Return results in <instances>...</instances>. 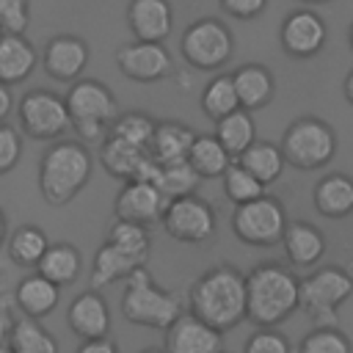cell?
<instances>
[{
	"instance_id": "obj_1",
	"label": "cell",
	"mask_w": 353,
	"mask_h": 353,
	"mask_svg": "<svg viewBox=\"0 0 353 353\" xmlns=\"http://www.w3.org/2000/svg\"><path fill=\"white\" fill-rule=\"evenodd\" d=\"M190 312L218 331H232L248 317L245 276L232 265H215L190 284Z\"/></svg>"
},
{
	"instance_id": "obj_2",
	"label": "cell",
	"mask_w": 353,
	"mask_h": 353,
	"mask_svg": "<svg viewBox=\"0 0 353 353\" xmlns=\"http://www.w3.org/2000/svg\"><path fill=\"white\" fill-rule=\"evenodd\" d=\"M248 287V320L259 328H273L301 306V281L292 270L262 262L245 276Z\"/></svg>"
},
{
	"instance_id": "obj_3",
	"label": "cell",
	"mask_w": 353,
	"mask_h": 353,
	"mask_svg": "<svg viewBox=\"0 0 353 353\" xmlns=\"http://www.w3.org/2000/svg\"><path fill=\"white\" fill-rule=\"evenodd\" d=\"M91 152L83 141H55L39 160V193L47 204H69L91 179Z\"/></svg>"
},
{
	"instance_id": "obj_4",
	"label": "cell",
	"mask_w": 353,
	"mask_h": 353,
	"mask_svg": "<svg viewBox=\"0 0 353 353\" xmlns=\"http://www.w3.org/2000/svg\"><path fill=\"white\" fill-rule=\"evenodd\" d=\"M121 312L135 325L165 331L182 314V301H179V295H174V292L163 290L160 284H154V279L149 276L146 265H141L138 270H132L124 279Z\"/></svg>"
},
{
	"instance_id": "obj_5",
	"label": "cell",
	"mask_w": 353,
	"mask_h": 353,
	"mask_svg": "<svg viewBox=\"0 0 353 353\" xmlns=\"http://www.w3.org/2000/svg\"><path fill=\"white\" fill-rule=\"evenodd\" d=\"M66 105L72 116V130L77 132L80 141H88V143L105 141L113 119L119 116V102L113 91L94 77L74 80L66 91Z\"/></svg>"
},
{
	"instance_id": "obj_6",
	"label": "cell",
	"mask_w": 353,
	"mask_h": 353,
	"mask_svg": "<svg viewBox=\"0 0 353 353\" xmlns=\"http://www.w3.org/2000/svg\"><path fill=\"white\" fill-rule=\"evenodd\" d=\"M179 52L190 69L215 72V69L226 66V61L232 58L234 36L221 19L201 17L185 28V33L179 39Z\"/></svg>"
},
{
	"instance_id": "obj_7",
	"label": "cell",
	"mask_w": 353,
	"mask_h": 353,
	"mask_svg": "<svg viewBox=\"0 0 353 353\" xmlns=\"http://www.w3.org/2000/svg\"><path fill=\"white\" fill-rule=\"evenodd\" d=\"M281 152L290 165H295L301 171H314V168H323L334 157L336 135L323 119L303 116V119H295L284 130Z\"/></svg>"
},
{
	"instance_id": "obj_8",
	"label": "cell",
	"mask_w": 353,
	"mask_h": 353,
	"mask_svg": "<svg viewBox=\"0 0 353 353\" xmlns=\"http://www.w3.org/2000/svg\"><path fill=\"white\" fill-rule=\"evenodd\" d=\"M17 121L28 138L55 141L72 127L66 97L47 88H33L17 102Z\"/></svg>"
},
{
	"instance_id": "obj_9",
	"label": "cell",
	"mask_w": 353,
	"mask_h": 353,
	"mask_svg": "<svg viewBox=\"0 0 353 353\" xmlns=\"http://www.w3.org/2000/svg\"><path fill=\"white\" fill-rule=\"evenodd\" d=\"M287 212L279 199L259 196L245 204H234L232 212V232L245 245H276L287 229Z\"/></svg>"
},
{
	"instance_id": "obj_10",
	"label": "cell",
	"mask_w": 353,
	"mask_h": 353,
	"mask_svg": "<svg viewBox=\"0 0 353 353\" xmlns=\"http://www.w3.org/2000/svg\"><path fill=\"white\" fill-rule=\"evenodd\" d=\"M353 292V279L342 268H320L301 279V309L317 325H336V306Z\"/></svg>"
},
{
	"instance_id": "obj_11",
	"label": "cell",
	"mask_w": 353,
	"mask_h": 353,
	"mask_svg": "<svg viewBox=\"0 0 353 353\" xmlns=\"http://www.w3.org/2000/svg\"><path fill=\"white\" fill-rule=\"evenodd\" d=\"M163 229L168 237L179 240V243H207L215 234V210L210 207V201H204L196 193L171 199L163 215Z\"/></svg>"
},
{
	"instance_id": "obj_12",
	"label": "cell",
	"mask_w": 353,
	"mask_h": 353,
	"mask_svg": "<svg viewBox=\"0 0 353 353\" xmlns=\"http://www.w3.org/2000/svg\"><path fill=\"white\" fill-rule=\"evenodd\" d=\"M116 66L127 80L135 83H157L174 72L171 52L163 41H130L116 50Z\"/></svg>"
},
{
	"instance_id": "obj_13",
	"label": "cell",
	"mask_w": 353,
	"mask_h": 353,
	"mask_svg": "<svg viewBox=\"0 0 353 353\" xmlns=\"http://www.w3.org/2000/svg\"><path fill=\"white\" fill-rule=\"evenodd\" d=\"M168 201L171 199L154 182L130 179V182H124V188L119 190V196L113 201V218L141 223V226H152L154 221H163Z\"/></svg>"
},
{
	"instance_id": "obj_14",
	"label": "cell",
	"mask_w": 353,
	"mask_h": 353,
	"mask_svg": "<svg viewBox=\"0 0 353 353\" xmlns=\"http://www.w3.org/2000/svg\"><path fill=\"white\" fill-rule=\"evenodd\" d=\"M88 61H91L88 41L80 39V36H72V33L52 36L44 44V52H41L44 72L52 80H58V83H74V80H80V74L88 66Z\"/></svg>"
},
{
	"instance_id": "obj_15",
	"label": "cell",
	"mask_w": 353,
	"mask_h": 353,
	"mask_svg": "<svg viewBox=\"0 0 353 353\" xmlns=\"http://www.w3.org/2000/svg\"><path fill=\"white\" fill-rule=\"evenodd\" d=\"M325 19L312 8H298L284 17L281 22V47L292 58H312L325 47Z\"/></svg>"
},
{
	"instance_id": "obj_16",
	"label": "cell",
	"mask_w": 353,
	"mask_h": 353,
	"mask_svg": "<svg viewBox=\"0 0 353 353\" xmlns=\"http://www.w3.org/2000/svg\"><path fill=\"white\" fill-rule=\"evenodd\" d=\"M165 353H223V331L212 328L201 317L179 314L165 328Z\"/></svg>"
},
{
	"instance_id": "obj_17",
	"label": "cell",
	"mask_w": 353,
	"mask_h": 353,
	"mask_svg": "<svg viewBox=\"0 0 353 353\" xmlns=\"http://www.w3.org/2000/svg\"><path fill=\"white\" fill-rule=\"evenodd\" d=\"M127 28L138 41H165L174 30V8L168 0H130Z\"/></svg>"
},
{
	"instance_id": "obj_18",
	"label": "cell",
	"mask_w": 353,
	"mask_h": 353,
	"mask_svg": "<svg viewBox=\"0 0 353 353\" xmlns=\"http://www.w3.org/2000/svg\"><path fill=\"white\" fill-rule=\"evenodd\" d=\"M66 323H69L72 334H77L80 339L108 336V331H110V309H108V301L97 290L80 292L69 303V309H66Z\"/></svg>"
},
{
	"instance_id": "obj_19",
	"label": "cell",
	"mask_w": 353,
	"mask_h": 353,
	"mask_svg": "<svg viewBox=\"0 0 353 353\" xmlns=\"http://www.w3.org/2000/svg\"><path fill=\"white\" fill-rule=\"evenodd\" d=\"M36 66H39V52L25 33L0 36V83L17 85L28 80Z\"/></svg>"
},
{
	"instance_id": "obj_20",
	"label": "cell",
	"mask_w": 353,
	"mask_h": 353,
	"mask_svg": "<svg viewBox=\"0 0 353 353\" xmlns=\"http://www.w3.org/2000/svg\"><path fill=\"white\" fill-rule=\"evenodd\" d=\"M281 245H284V254L292 265L312 268L325 254V234L306 221H290L284 229Z\"/></svg>"
},
{
	"instance_id": "obj_21",
	"label": "cell",
	"mask_w": 353,
	"mask_h": 353,
	"mask_svg": "<svg viewBox=\"0 0 353 353\" xmlns=\"http://www.w3.org/2000/svg\"><path fill=\"white\" fill-rule=\"evenodd\" d=\"M141 265H146L141 256H135V254L113 245L110 240H105L97 248L94 262H91V287H108L113 281H121L132 270H138Z\"/></svg>"
},
{
	"instance_id": "obj_22",
	"label": "cell",
	"mask_w": 353,
	"mask_h": 353,
	"mask_svg": "<svg viewBox=\"0 0 353 353\" xmlns=\"http://www.w3.org/2000/svg\"><path fill=\"white\" fill-rule=\"evenodd\" d=\"M58 301H61V287L55 281H50L47 276H41L39 270L25 276L17 284V306L22 309V314H28L33 320L52 314Z\"/></svg>"
},
{
	"instance_id": "obj_23",
	"label": "cell",
	"mask_w": 353,
	"mask_h": 353,
	"mask_svg": "<svg viewBox=\"0 0 353 353\" xmlns=\"http://www.w3.org/2000/svg\"><path fill=\"white\" fill-rule=\"evenodd\" d=\"M146 157H149V149L135 146V143H130L124 138H116V135H108L102 141V149H99V160H102L105 171L124 179V182L138 179Z\"/></svg>"
},
{
	"instance_id": "obj_24",
	"label": "cell",
	"mask_w": 353,
	"mask_h": 353,
	"mask_svg": "<svg viewBox=\"0 0 353 353\" xmlns=\"http://www.w3.org/2000/svg\"><path fill=\"white\" fill-rule=\"evenodd\" d=\"M232 77H234V88H237V97H240V108L259 110L273 99L276 83H273V74H270L268 66L243 63L240 69L232 72Z\"/></svg>"
},
{
	"instance_id": "obj_25",
	"label": "cell",
	"mask_w": 353,
	"mask_h": 353,
	"mask_svg": "<svg viewBox=\"0 0 353 353\" xmlns=\"http://www.w3.org/2000/svg\"><path fill=\"white\" fill-rule=\"evenodd\" d=\"M196 141V132L182 124V121H157L152 143H149V154L157 163H176V160H188V152Z\"/></svg>"
},
{
	"instance_id": "obj_26",
	"label": "cell",
	"mask_w": 353,
	"mask_h": 353,
	"mask_svg": "<svg viewBox=\"0 0 353 353\" xmlns=\"http://www.w3.org/2000/svg\"><path fill=\"white\" fill-rule=\"evenodd\" d=\"M314 210L325 218H345L353 212V179L347 174H328L314 185Z\"/></svg>"
},
{
	"instance_id": "obj_27",
	"label": "cell",
	"mask_w": 353,
	"mask_h": 353,
	"mask_svg": "<svg viewBox=\"0 0 353 353\" xmlns=\"http://www.w3.org/2000/svg\"><path fill=\"white\" fill-rule=\"evenodd\" d=\"M188 163L196 168V174L201 179H218L226 174V168L234 163V157L226 152V146L218 141V135H196V141L188 152Z\"/></svg>"
},
{
	"instance_id": "obj_28",
	"label": "cell",
	"mask_w": 353,
	"mask_h": 353,
	"mask_svg": "<svg viewBox=\"0 0 353 353\" xmlns=\"http://www.w3.org/2000/svg\"><path fill=\"white\" fill-rule=\"evenodd\" d=\"M215 135H218V141L226 146V152L237 160V157L256 141V124H254L251 110L237 108V110H232L229 116L218 119V121H215Z\"/></svg>"
},
{
	"instance_id": "obj_29",
	"label": "cell",
	"mask_w": 353,
	"mask_h": 353,
	"mask_svg": "<svg viewBox=\"0 0 353 353\" xmlns=\"http://www.w3.org/2000/svg\"><path fill=\"white\" fill-rule=\"evenodd\" d=\"M80 268H83V259H80V251L72 243H50L47 254L36 265V270L41 276H47L50 281H55L58 287L72 284L80 276Z\"/></svg>"
},
{
	"instance_id": "obj_30",
	"label": "cell",
	"mask_w": 353,
	"mask_h": 353,
	"mask_svg": "<svg viewBox=\"0 0 353 353\" xmlns=\"http://www.w3.org/2000/svg\"><path fill=\"white\" fill-rule=\"evenodd\" d=\"M237 163H243L259 182L270 185V182H276V179L281 176L287 157H284L281 146H276V143H270V141H254V143L237 157Z\"/></svg>"
},
{
	"instance_id": "obj_31",
	"label": "cell",
	"mask_w": 353,
	"mask_h": 353,
	"mask_svg": "<svg viewBox=\"0 0 353 353\" xmlns=\"http://www.w3.org/2000/svg\"><path fill=\"white\" fill-rule=\"evenodd\" d=\"M50 248V240L44 234V229L33 226V223H25L19 226L8 243H6V251H8V259L19 268H36L41 262V256L47 254Z\"/></svg>"
},
{
	"instance_id": "obj_32",
	"label": "cell",
	"mask_w": 353,
	"mask_h": 353,
	"mask_svg": "<svg viewBox=\"0 0 353 353\" xmlns=\"http://www.w3.org/2000/svg\"><path fill=\"white\" fill-rule=\"evenodd\" d=\"M237 108H240V97H237V88H234V77L232 74H215L204 85V91H201V110H204V116L218 121V119L229 116Z\"/></svg>"
},
{
	"instance_id": "obj_33",
	"label": "cell",
	"mask_w": 353,
	"mask_h": 353,
	"mask_svg": "<svg viewBox=\"0 0 353 353\" xmlns=\"http://www.w3.org/2000/svg\"><path fill=\"white\" fill-rule=\"evenodd\" d=\"M11 350L14 353H58V342L55 336L33 317H19L14 320V331H11Z\"/></svg>"
},
{
	"instance_id": "obj_34",
	"label": "cell",
	"mask_w": 353,
	"mask_h": 353,
	"mask_svg": "<svg viewBox=\"0 0 353 353\" xmlns=\"http://www.w3.org/2000/svg\"><path fill=\"white\" fill-rule=\"evenodd\" d=\"M201 176L196 174V168L188 160H176V163H160L154 185L168 196V199H179L188 193H196Z\"/></svg>"
},
{
	"instance_id": "obj_35",
	"label": "cell",
	"mask_w": 353,
	"mask_h": 353,
	"mask_svg": "<svg viewBox=\"0 0 353 353\" xmlns=\"http://www.w3.org/2000/svg\"><path fill=\"white\" fill-rule=\"evenodd\" d=\"M223 179V193H226V199L232 201V204H245V201H251V199H259V196H265V182H259L243 163H232L229 168H226V174L221 176Z\"/></svg>"
},
{
	"instance_id": "obj_36",
	"label": "cell",
	"mask_w": 353,
	"mask_h": 353,
	"mask_svg": "<svg viewBox=\"0 0 353 353\" xmlns=\"http://www.w3.org/2000/svg\"><path fill=\"white\" fill-rule=\"evenodd\" d=\"M154 127H157V121L152 116H146L141 110H130V113H119L113 119L108 135H116V138H124V141H130L135 146L149 149L152 135H154Z\"/></svg>"
},
{
	"instance_id": "obj_37",
	"label": "cell",
	"mask_w": 353,
	"mask_h": 353,
	"mask_svg": "<svg viewBox=\"0 0 353 353\" xmlns=\"http://www.w3.org/2000/svg\"><path fill=\"white\" fill-rule=\"evenodd\" d=\"M105 240H110L113 245H119V248H124V251H130V254L141 256L143 262L149 259L152 240H149L146 226H141V223H130V221H113V226L108 229V237H105Z\"/></svg>"
},
{
	"instance_id": "obj_38",
	"label": "cell",
	"mask_w": 353,
	"mask_h": 353,
	"mask_svg": "<svg viewBox=\"0 0 353 353\" xmlns=\"http://www.w3.org/2000/svg\"><path fill=\"white\" fill-rule=\"evenodd\" d=\"M295 353H353V345L336 325H317L301 339Z\"/></svg>"
},
{
	"instance_id": "obj_39",
	"label": "cell",
	"mask_w": 353,
	"mask_h": 353,
	"mask_svg": "<svg viewBox=\"0 0 353 353\" xmlns=\"http://www.w3.org/2000/svg\"><path fill=\"white\" fill-rule=\"evenodd\" d=\"M243 353H292V347L284 334H279L273 328H259L248 336Z\"/></svg>"
},
{
	"instance_id": "obj_40",
	"label": "cell",
	"mask_w": 353,
	"mask_h": 353,
	"mask_svg": "<svg viewBox=\"0 0 353 353\" xmlns=\"http://www.w3.org/2000/svg\"><path fill=\"white\" fill-rule=\"evenodd\" d=\"M30 19V0H0V28L6 33H25Z\"/></svg>"
},
{
	"instance_id": "obj_41",
	"label": "cell",
	"mask_w": 353,
	"mask_h": 353,
	"mask_svg": "<svg viewBox=\"0 0 353 353\" xmlns=\"http://www.w3.org/2000/svg\"><path fill=\"white\" fill-rule=\"evenodd\" d=\"M22 154V138L11 124H0V176H6L8 171H14V165L19 163Z\"/></svg>"
},
{
	"instance_id": "obj_42",
	"label": "cell",
	"mask_w": 353,
	"mask_h": 353,
	"mask_svg": "<svg viewBox=\"0 0 353 353\" xmlns=\"http://www.w3.org/2000/svg\"><path fill=\"white\" fill-rule=\"evenodd\" d=\"M221 8L234 19H254L265 11L268 0H218Z\"/></svg>"
},
{
	"instance_id": "obj_43",
	"label": "cell",
	"mask_w": 353,
	"mask_h": 353,
	"mask_svg": "<svg viewBox=\"0 0 353 353\" xmlns=\"http://www.w3.org/2000/svg\"><path fill=\"white\" fill-rule=\"evenodd\" d=\"M74 353H119V347L110 336H99V339H83Z\"/></svg>"
},
{
	"instance_id": "obj_44",
	"label": "cell",
	"mask_w": 353,
	"mask_h": 353,
	"mask_svg": "<svg viewBox=\"0 0 353 353\" xmlns=\"http://www.w3.org/2000/svg\"><path fill=\"white\" fill-rule=\"evenodd\" d=\"M11 110H14V97H11V85H6V83H0V124L11 116Z\"/></svg>"
},
{
	"instance_id": "obj_45",
	"label": "cell",
	"mask_w": 353,
	"mask_h": 353,
	"mask_svg": "<svg viewBox=\"0 0 353 353\" xmlns=\"http://www.w3.org/2000/svg\"><path fill=\"white\" fill-rule=\"evenodd\" d=\"M11 331H14V317L6 309H0V347H8Z\"/></svg>"
},
{
	"instance_id": "obj_46",
	"label": "cell",
	"mask_w": 353,
	"mask_h": 353,
	"mask_svg": "<svg viewBox=\"0 0 353 353\" xmlns=\"http://www.w3.org/2000/svg\"><path fill=\"white\" fill-rule=\"evenodd\" d=\"M342 91H345V99L353 105V72L345 77V85H342Z\"/></svg>"
},
{
	"instance_id": "obj_47",
	"label": "cell",
	"mask_w": 353,
	"mask_h": 353,
	"mask_svg": "<svg viewBox=\"0 0 353 353\" xmlns=\"http://www.w3.org/2000/svg\"><path fill=\"white\" fill-rule=\"evenodd\" d=\"M6 243V212L0 210V245Z\"/></svg>"
},
{
	"instance_id": "obj_48",
	"label": "cell",
	"mask_w": 353,
	"mask_h": 353,
	"mask_svg": "<svg viewBox=\"0 0 353 353\" xmlns=\"http://www.w3.org/2000/svg\"><path fill=\"white\" fill-rule=\"evenodd\" d=\"M301 3H306V6H320V3H331V0H301Z\"/></svg>"
},
{
	"instance_id": "obj_49",
	"label": "cell",
	"mask_w": 353,
	"mask_h": 353,
	"mask_svg": "<svg viewBox=\"0 0 353 353\" xmlns=\"http://www.w3.org/2000/svg\"><path fill=\"white\" fill-rule=\"evenodd\" d=\"M141 353H165V350H157V347H146V350H141Z\"/></svg>"
},
{
	"instance_id": "obj_50",
	"label": "cell",
	"mask_w": 353,
	"mask_h": 353,
	"mask_svg": "<svg viewBox=\"0 0 353 353\" xmlns=\"http://www.w3.org/2000/svg\"><path fill=\"white\" fill-rule=\"evenodd\" d=\"M0 353H14V350H11V345H8V347H0Z\"/></svg>"
},
{
	"instance_id": "obj_51",
	"label": "cell",
	"mask_w": 353,
	"mask_h": 353,
	"mask_svg": "<svg viewBox=\"0 0 353 353\" xmlns=\"http://www.w3.org/2000/svg\"><path fill=\"white\" fill-rule=\"evenodd\" d=\"M350 47H353V28H350Z\"/></svg>"
},
{
	"instance_id": "obj_52",
	"label": "cell",
	"mask_w": 353,
	"mask_h": 353,
	"mask_svg": "<svg viewBox=\"0 0 353 353\" xmlns=\"http://www.w3.org/2000/svg\"><path fill=\"white\" fill-rule=\"evenodd\" d=\"M3 33H6V30H3V28H0V36H3Z\"/></svg>"
}]
</instances>
